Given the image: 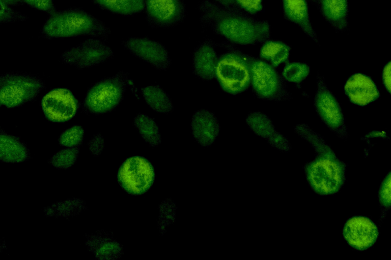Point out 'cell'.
Listing matches in <instances>:
<instances>
[{
  "instance_id": "4dcf8cb0",
  "label": "cell",
  "mask_w": 391,
  "mask_h": 260,
  "mask_svg": "<svg viewBox=\"0 0 391 260\" xmlns=\"http://www.w3.org/2000/svg\"><path fill=\"white\" fill-rule=\"evenodd\" d=\"M26 16L13 9L10 5L1 0L0 21L1 23L24 21Z\"/></svg>"
},
{
  "instance_id": "ab89813d",
  "label": "cell",
  "mask_w": 391,
  "mask_h": 260,
  "mask_svg": "<svg viewBox=\"0 0 391 260\" xmlns=\"http://www.w3.org/2000/svg\"><path fill=\"white\" fill-rule=\"evenodd\" d=\"M311 1L317 5L319 0H311Z\"/></svg>"
},
{
  "instance_id": "7c38bea8",
  "label": "cell",
  "mask_w": 391,
  "mask_h": 260,
  "mask_svg": "<svg viewBox=\"0 0 391 260\" xmlns=\"http://www.w3.org/2000/svg\"><path fill=\"white\" fill-rule=\"evenodd\" d=\"M42 108L46 117L54 122H64L76 114L78 102L72 92L64 88L50 90L43 98Z\"/></svg>"
},
{
  "instance_id": "277c9868",
  "label": "cell",
  "mask_w": 391,
  "mask_h": 260,
  "mask_svg": "<svg viewBox=\"0 0 391 260\" xmlns=\"http://www.w3.org/2000/svg\"><path fill=\"white\" fill-rule=\"evenodd\" d=\"M228 48L229 51L218 57L215 78L224 91L235 95L250 85L252 57L231 46Z\"/></svg>"
},
{
  "instance_id": "7a4b0ae2",
  "label": "cell",
  "mask_w": 391,
  "mask_h": 260,
  "mask_svg": "<svg viewBox=\"0 0 391 260\" xmlns=\"http://www.w3.org/2000/svg\"><path fill=\"white\" fill-rule=\"evenodd\" d=\"M295 132L315 149L316 156L305 167L307 180L312 189L321 195L338 192L344 181L345 167L326 144L324 139L308 125L302 123Z\"/></svg>"
},
{
  "instance_id": "836d02e7",
  "label": "cell",
  "mask_w": 391,
  "mask_h": 260,
  "mask_svg": "<svg viewBox=\"0 0 391 260\" xmlns=\"http://www.w3.org/2000/svg\"><path fill=\"white\" fill-rule=\"evenodd\" d=\"M23 3L32 8L47 12L49 14L56 10L53 0H23Z\"/></svg>"
},
{
  "instance_id": "e0dca14e",
  "label": "cell",
  "mask_w": 391,
  "mask_h": 260,
  "mask_svg": "<svg viewBox=\"0 0 391 260\" xmlns=\"http://www.w3.org/2000/svg\"><path fill=\"white\" fill-rule=\"evenodd\" d=\"M218 57L214 44L206 41L199 44L193 53V73L199 78L209 81L215 78Z\"/></svg>"
},
{
  "instance_id": "d6986e66",
  "label": "cell",
  "mask_w": 391,
  "mask_h": 260,
  "mask_svg": "<svg viewBox=\"0 0 391 260\" xmlns=\"http://www.w3.org/2000/svg\"><path fill=\"white\" fill-rule=\"evenodd\" d=\"M85 245L87 250L99 259H114L120 253L118 243L109 234L102 231L86 235Z\"/></svg>"
},
{
  "instance_id": "7402d4cb",
  "label": "cell",
  "mask_w": 391,
  "mask_h": 260,
  "mask_svg": "<svg viewBox=\"0 0 391 260\" xmlns=\"http://www.w3.org/2000/svg\"><path fill=\"white\" fill-rule=\"evenodd\" d=\"M86 202L80 198H70L53 203L44 208L47 217L69 219L78 215L87 210Z\"/></svg>"
},
{
  "instance_id": "cb8c5ba5",
  "label": "cell",
  "mask_w": 391,
  "mask_h": 260,
  "mask_svg": "<svg viewBox=\"0 0 391 260\" xmlns=\"http://www.w3.org/2000/svg\"><path fill=\"white\" fill-rule=\"evenodd\" d=\"M101 9L125 16L133 15L142 12L146 0H91Z\"/></svg>"
},
{
  "instance_id": "9a60e30c",
  "label": "cell",
  "mask_w": 391,
  "mask_h": 260,
  "mask_svg": "<svg viewBox=\"0 0 391 260\" xmlns=\"http://www.w3.org/2000/svg\"><path fill=\"white\" fill-rule=\"evenodd\" d=\"M219 121L212 112L201 109L193 115L191 129L195 140L201 145L208 147L215 141L220 131Z\"/></svg>"
},
{
  "instance_id": "5b68a950",
  "label": "cell",
  "mask_w": 391,
  "mask_h": 260,
  "mask_svg": "<svg viewBox=\"0 0 391 260\" xmlns=\"http://www.w3.org/2000/svg\"><path fill=\"white\" fill-rule=\"evenodd\" d=\"M128 79L127 73L120 71L93 84L88 89L83 102V110L94 115L113 111L123 99L128 85Z\"/></svg>"
},
{
  "instance_id": "2e32d148",
  "label": "cell",
  "mask_w": 391,
  "mask_h": 260,
  "mask_svg": "<svg viewBox=\"0 0 391 260\" xmlns=\"http://www.w3.org/2000/svg\"><path fill=\"white\" fill-rule=\"evenodd\" d=\"M345 92L354 104L364 106L379 96L378 90L372 79L359 73L351 76L344 87Z\"/></svg>"
},
{
  "instance_id": "f1b7e54d",
  "label": "cell",
  "mask_w": 391,
  "mask_h": 260,
  "mask_svg": "<svg viewBox=\"0 0 391 260\" xmlns=\"http://www.w3.org/2000/svg\"><path fill=\"white\" fill-rule=\"evenodd\" d=\"M310 73L308 66L301 62L288 63L284 68L282 75L289 82L299 83L303 80Z\"/></svg>"
},
{
  "instance_id": "ba28073f",
  "label": "cell",
  "mask_w": 391,
  "mask_h": 260,
  "mask_svg": "<svg viewBox=\"0 0 391 260\" xmlns=\"http://www.w3.org/2000/svg\"><path fill=\"white\" fill-rule=\"evenodd\" d=\"M154 178L152 165L146 158L139 156H132L125 160L117 174L120 185L133 195L146 192L152 185Z\"/></svg>"
},
{
  "instance_id": "484cf974",
  "label": "cell",
  "mask_w": 391,
  "mask_h": 260,
  "mask_svg": "<svg viewBox=\"0 0 391 260\" xmlns=\"http://www.w3.org/2000/svg\"><path fill=\"white\" fill-rule=\"evenodd\" d=\"M133 123L144 141L151 146L155 147L160 144V132L154 119L140 113L134 117Z\"/></svg>"
},
{
  "instance_id": "f546056e",
  "label": "cell",
  "mask_w": 391,
  "mask_h": 260,
  "mask_svg": "<svg viewBox=\"0 0 391 260\" xmlns=\"http://www.w3.org/2000/svg\"><path fill=\"white\" fill-rule=\"evenodd\" d=\"M84 129L80 125H75L64 131L59 138V144L66 147H78L82 142Z\"/></svg>"
},
{
  "instance_id": "5bb4252c",
  "label": "cell",
  "mask_w": 391,
  "mask_h": 260,
  "mask_svg": "<svg viewBox=\"0 0 391 260\" xmlns=\"http://www.w3.org/2000/svg\"><path fill=\"white\" fill-rule=\"evenodd\" d=\"M343 235L347 242L353 248L366 250L376 242L378 232L377 226L369 218L362 216L353 217L346 223Z\"/></svg>"
},
{
  "instance_id": "52a82bcc",
  "label": "cell",
  "mask_w": 391,
  "mask_h": 260,
  "mask_svg": "<svg viewBox=\"0 0 391 260\" xmlns=\"http://www.w3.org/2000/svg\"><path fill=\"white\" fill-rule=\"evenodd\" d=\"M250 85L259 98L281 101L290 99L282 78L266 61L252 57Z\"/></svg>"
},
{
  "instance_id": "603a6c76",
  "label": "cell",
  "mask_w": 391,
  "mask_h": 260,
  "mask_svg": "<svg viewBox=\"0 0 391 260\" xmlns=\"http://www.w3.org/2000/svg\"><path fill=\"white\" fill-rule=\"evenodd\" d=\"M146 103L154 111L161 113L172 111L173 107L167 93L158 85H149L141 89Z\"/></svg>"
},
{
  "instance_id": "4316f807",
  "label": "cell",
  "mask_w": 391,
  "mask_h": 260,
  "mask_svg": "<svg viewBox=\"0 0 391 260\" xmlns=\"http://www.w3.org/2000/svg\"><path fill=\"white\" fill-rule=\"evenodd\" d=\"M246 123L254 133L266 140L277 131L271 119L261 112L249 113Z\"/></svg>"
},
{
  "instance_id": "8fae6325",
  "label": "cell",
  "mask_w": 391,
  "mask_h": 260,
  "mask_svg": "<svg viewBox=\"0 0 391 260\" xmlns=\"http://www.w3.org/2000/svg\"><path fill=\"white\" fill-rule=\"evenodd\" d=\"M146 18L155 28H168L181 23L185 16L183 0H146Z\"/></svg>"
},
{
  "instance_id": "1f68e13d",
  "label": "cell",
  "mask_w": 391,
  "mask_h": 260,
  "mask_svg": "<svg viewBox=\"0 0 391 260\" xmlns=\"http://www.w3.org/2000/svg\"><path fill=\"white\" fill-rule=\"evenodd\" d=\"M234 2L237 7L250 14L258 13L263 9L262 0H234Z\"/></svg>"
},
{
  "instance_id": "d4e9b609",
  "label": "cell",
  "mask_w": 391,
  "mask_h": 260,
  "mask_svg": "<svg viewBox=\"0 0 391 260\" xmlns=\"http://www.w3.org/2000/svg\"><path fill=\"white\" fill-rule=\"evenodd\" d=\"M290 51V47L285 43L268 39L263 42L261 47L260 57L275 68L288 60Z\"/></svg>"
},
{
  "instance_id": "9c48e42d",
  "label": "cell",
  "mask_w": 391,
  "mask_h": 260,
  "mask_svg": "<svg viewBox=\"0 0 391 260\" xmlns=\"http://www.w3.org/2000/svg\"><path fill=\"white\" fill-rule=\"evenodd\" d=\"M113 55V50L104 42L89 39L65 51L61 58L65 64L83 69L102 63Z\"/></svg>"
},
{
  "instance_id": "8992f818",
  "label": "cell",
  "mask_w": 391,
  "mask_h": 260,
  "mask_svg": "<svg viewBox=\"0 0 391 260\" xmlns=\"http://www.w3.org/2000/svg\"><path fill=\"white\" fill-rule=\"evenodd\" d=\"M45 88L39 78L24 73H8L0 77L1 105L19 107L34 100Z\"/></svg>"
},
{
  "instance_id": "83f0119b",
  "label": "cell",
  "mask_w": 391,
  "mask_h": 260,
  "mask_svg": "<svg viewBox=\"0 0 391 260\" xmlns=\"http://www.w3.org/2000/svg\"><path fill=\"white\" fill-rule=\"evenodd\" d=\"M79 153L78 147H67L53 154L48 162L57 169H67L76 163Z\"/></svg>"
},
{
  "instance_id": "4fadbf2b",
  "label": "cell",
  "mask_w": 391,
  "mask_h": 260,
  "mask_svg": "<svg viewBox=\"0 0 391 260\" xmlns=\"http://www.w3.org/2000/svg\"><path fill=\"white\" fill-rule=\"evenodd\" d=\"M133 55L149 63L158 70L165 71L171 63L165 47L147 38L131 37L122 42Z\"/></svg>"
},
{
  "instance_id": "30bf717a",
  "label": "cell",
  "mask_w": 391,
  "mask_h": 260,
  "mask_svg": "<svg viewBox=\"0 0 391 260\" xmlns=\"http://www.w3.org/2000/svg\"><path fill=\"white\" fill-rule=\"evenodd\" d=\"M317 87L314 105L318 115L332 132L341 137H346L344 119L340 105L319 75L317 76Z\"/></svg>"
},
{
  "instance_id": "44dd1931",
  "label": "cell",
  "mask_w": 391,
  "mask_h": 260,
  "mask_svg": "<svg viewBox=\"0 0 391 260\" xmlns=\"http://www.w3.org/2000/svg\"><path fill=\"white\" fill-rule=\"evenodd\" d=\"M29 149L17 137L0 131V159L7 163H18L29 159Z\"/></svg>"
},
{
  "instance_id": "ac0fdd59",
  "label": "cell",
  "mask_w": 391,
  "mask_h": 260,
  "mask_svg": "<svg viewBox=\"0 0 391 260\" xmlns=\"http://www.w3.org/2000/svg\"><path fill=\"white\" fill-rule=\"evenodd\" d=\"M284 16L298 25L316 43L318 40L312 27L307 0H282Z\"/></svg>"
},
{
  "instance_id": "74e56055",
  "label": "cell",
  "mask_w": 391,
  "mask_h": 260,
  "mask_svg": "<svg viewBox=\"0 0 391 260\" xmlns=\"http://www.w3.org/2000/svg\"><path fill=\"white\" fill-rule=\"evenodd\" d=\"M214 1L217 2V4L226 7L239 8L238 7H237L236 5L235 4L234 0H214Z\"/></svg>"
},
{
  "instance_id": "d590c367",
  "label": "cell",
  "mask_w": 391,
  "mask_h": 260,
  "mask_svg": "<svg viewBox=\"0 0 391 260\" xmlns=\"http://www.w3.org/2000/svg\"><path fill=\"white\" fill-rule=\"evenodd\" d=\"M89 151L95 156L100 155L104 148V141L100 134L94 135L88 143Z\"/></svg>"
},
{
  "instance_id": "f35d334b",
  "label": "cell",
  "mask_w": 391,
  "mask_h": 260,
  "mask_svg": "<svg viewBox=\"0 0 391 260\" xmlns=\"http://www.w3.org/2000/svg\"><path fill=\"white\" fill-rule=\"evenodd\" d=\"M9 5H17L23 3V0H2Z\"/></svg>"
},
{
  "instance_id": "6da1fadb",
  "label": "cell",
  "mask_w": 391,
  "mask_h": 260,
  "mask_svg": "<svg viewBox=\"0 0 391 260\" xmlns=\"http://www.w3.org/2000/svg\"><path fill=\"white\" fill-rule=\"evenodd\" d=\"M198 9L202 24L232 43L253 45L270 38L271 29L268 21L255 19L239 8L226 7L205 0Z\"/></svg>"
},
{
  "instance_id": "3957f363",
  "label": "cell",
  "mask_w": 391,
  "mask_h": 260,
  "mask_svg": "<svg viewBox=\"0 0 391 260\" xmlns=\"http://www.w3.org/2000/svg\"><path fill=\"white\" fill-rule=\"evenodd\" d=\"M41 31L48 39L82 35L106 36L109 33V29L102 21L77 8L55 10L51 13Z\"/></svg>"
},
{
  "instance_id": "e575fe53",
  "label": "cell",
  "mask_w": 391,
  "mask_h": 260,
  "mask_svg": "<svg viewBox=\"0 0 391 260\" xmlns=\"http://www.w3.org/2000/svg\"><path fill=\"white\" fill-rule=\"evenodd\" d=\"M390 174L384 180L379 192V198L381 204L385 207H389L391 202Z\"/></svg>"
},
{
  "instance_id": "ffe728a7",
  "label": "cell",
  "mask_w": 391,
  "mask_h": 260,
  "mask_svg": "<svg viewBox=\"0 0 391 260\" xmlns=\"http://www.w3.org/2000/svg\"><path fill=\"white\" fill-rule=\"evenodd\" d=\"M317 5L324 18L336 30L343 31L347 28V0H319Z\"/></svg>"
},
{
  "instance_id": "8d00e7d4",
  "label": "cell",
  "mask_w": 391,
  "mask_h": 260,
  "mask_svg": "<svg viewBox=\"0 0 391 260\" xmlns=\"http://www.w3.org/2000/svg\"><path fill=\"white\" fill-rule=\"evenodd\" d=\"M390 62H388L384 67L383 72V79L385 87L390 92Z\"/></svg>"
},
{
  "instance_id": "d6a6232c",
  "label": "cell",
  "mask_w": 391,
  "mask_h": 260,
  "mask_svg": "<svg viewBox=\"0 0 391 260\" xmlns=\"http://www.w3.org/2000/svg\"><path fill=\"white\" fill-rule=\"evenodd\" d=\"M266 141L272 147L280 151L287 152L290 149V145L288 140L284 135L277 131Z\"/></svg>"
}]
</instances>
